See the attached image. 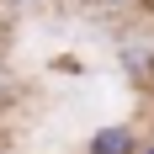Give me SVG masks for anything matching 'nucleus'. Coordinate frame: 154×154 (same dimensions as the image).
<instances>
[{"label": "nucleus", "instance_id": "1", "mask_svg": "<svg viewBox=\"0 0 154 154\" xmlns=\"http://www.w3.org/2000/svg\"><path fill=\"white\" fill-rule=\"evenodd\" d=\"M85 154H138V133L128 122H106L85 138Z\"/></svg>", "mask_w": 154, "mask_h": 154}, {"label": "nucleus", "instance_id": "2", "mask_svg": "<svg viewBox=\"0 0 154 154\" xmlns=\"http://www.w3.org/2000/svg\"><path fill=\"white\" fill-rule=\"evenodd\" d=\"M138 154H154V143H138Z\"/></svg>", "mask_w": 154, "mask_h": 154}, {"label": "nucleus", "instance_id": "3", "mask_svg": "<svg viewBox=\"0 0 154 154\" xmlns=\"http://www.w3.org/2000/svg\"><path fill=\"white\" fill-rule=\"evenodd\" d=\"M106 5H128V0H106Z\"/></svg>", "mask_w": 154, "mask_h": 154}, {"label": "nucleus", "instance_id": "4", "mask_svg": "<svg viewBox=\"0 0 154 154\" xmlns=\"http://www.w3.org/2000/svg\"><path fill=\"white\" fill-rule=\"evenodd\" d=\"M0 91H5V75H0Z\"/></svg>", "mask_w": 154, "mask_h": 154}]
</instances>
